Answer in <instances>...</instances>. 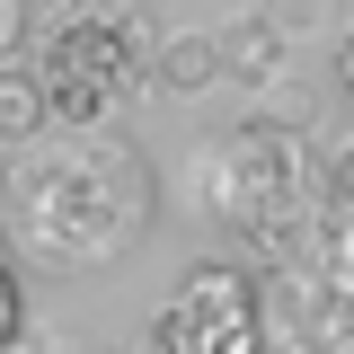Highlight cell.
I'll return each instance as SVG.
<instances>
[{"label": "cell", "instance_id": "6da1fadb", "mask_svg": "<svg viewBox=\"0 0 354 354\" xmlns=\"http://www.w3.org/2000/svg\"><path fill=\"white\" fill-rule=\"evenodd\" d=\"M0 213H9L18 257L53 266V274H97L151 239L160 177L142 160V142H124L115 124H62V142L9 151Z\"/></svg>", "mask_w": 354, "mask_h": 354}, {"label": "cell", "instance_id": "7a4b0ae2", "mask_svg": "<svg viewBox=\"0 0 354 354\" xmlns=\"http://www.w3.org/2000/svg\"><path fill=\"white\" fill-rule=\"evenodd\" d=\"M195 204H204L257 266H274L310 221H319L328 186H319V169L301 160V133L274 124V115L257 106L248 124L221 133L213 151H195Z\"/></svg>", "mask_w": 354, "mask_h": 354}, {"label": "cell", "instance_id": "3957f363", "mask_svg": "<svg viewBox=\"0 0 354 354\" xmlns=\"http://www.w3.org/2000/svg\"><path fill=\"white\" fill-rule=\"evenodd\" d=\"M160 27L133 0H62L36 36V71L53 88V124H115L142 88H160Z\"/></svg>", "mask_w": 354, "mask_h": 354}, {"label": "cell", "instance_id": "277c9868", "mask_svg": "<svg viewBox=\"0 0 354 354\" xmlns=\"http://www.w3.org/2000/svg\"><path fill=\"white\" fill-rule=\"evenodd\" d=\"M257 274H266V319L310 328L328 354L354 346V213L328 204V213L310 221L274 266H257Z\"/></svg>", "mask_w": 354, "mask_h": 354}, {"label": "cell", "instance_id": "5b68a950", "mask_svg": "<svg viewBox=\"0 0 354 354\" xmlns=\"http://www.w3.org/2000/svg\"><path fill=\"white\" fill-rule=\"evenodd\" d=\"M151 346L160 354H257L266 346V274L230 257H204L177 274V292L151 319Z\"/></svg>", "mask_w": 354, "mask_h": 354}, {"label": "cell", "instance_id": "8992f818", "mask_svg": "<svg viewBox=\"0 0 354 354\" xmlns=\"http://www.w3.org/2000/svg\"><path fill=\"white\" fill-rule=\"evenodd\" d=\"M44 124H53V88H44V71H36V62H0V142L27 151V142H44Z\"/></svg>", "mask_w": 354, "mask_h": 354}, {"label": "cell", "instance_id": "52a82bcc", "mask_svg": "<svg viewBox=\"0 0 354 354\" xmlns=\"http://www.w3.org/2000/svg\"><path fill=\"white\" fill-rule=\"evenodd\" d=\"M283 27L266 18V9H248V18H230L221 27V62H230V80H248V88H266V80H283Z\"/></svg>", "mask_w": 354, "mask_h": 354}, {"label": "cell", "instance_id": "ba28073f", "mask_svg": "<svg viewBox=\"0 0 354 354\" xmlns=\"http://www.w3.org/2000/svg\"><path fill=\"white\" fill-rule=\"evenodd\" d=\"M213 80H230L221 36H169L160 44V97H213Z\"/></svg>", "mask_w": 354, "mask_h": 354}, {"label": "cell", "instance_id": "9c48e42d", "mask_svg": "<svg viewBox=\"0 0 354 354\" xmlns=\"http://www.w3.org/2000/svg\"><path fill=\"white\" fill-rule=\"evenodd\" d=\"M257 106L274 115V124H292V133H310V124H319V88H310V80H292V71H283V80H266V88H257Z\"/></svg>", "mask_w": 354, "mask_h": 354}, {"label": "cell", "instance_id": "30bf717a", "mask_svg": "<svg viewBox=\"0 0 354 354\" xmlns=\"http://www.w3.org/2000/svg\"><path fill=\"white\" fill-rule=\"evenodd\" d=\"M257 9H266L292 44H301V36H346V27H337V0H257Z\"/></svg>", "mask_w": 354, "mask_h": 354}, {"label": "cell", "instance_id": "8fae6325", "mask_svg": "<svg viewBox=\"0 0 354 354\" xmlns=\"http://www.w3.org/2000/svg\"><path fill=\"white\" fill-rule=\"evenodd\" d=\"M36 36H44L36 0H0V62H36Z\"/></svg>", "mask_w": 354, "mask_h": 354}, {"label": "cell", "instance_id": "7c38bea8", "mask_svg": "<svg viewBox=\"0 0 354 354\" xmlns=\"http://www.w3.org/2000/svg\"><path fill=\"white\" fill-rule=\"evenodd\" d=\"M319 186H328V204H337V213H354V133H346V142H328Z\"/></svg>", "mask_w": 354, "mask_h": 354}, {"label": "cell", "instance_id": "4fadbf2b", "mask_svg": "<svg viewBox=\"0 0 354 354\" xmlns=\"http://www.w3.org/2000/svg\"><path fill=\"white\" fill-rule=\"evenodd\" d=\"M337 88H346V97H354V27H346V36H337Z\"/></svg>", "mask_w": 354, "mask_h": 354}, {"label": "cell", "instance_id": "5bb4252c", "mask_svg": "<svg viewBox=\"0 0 354 354\" xmlns=\"http://www.w3.org/2000/svg\"><path fill=\"white\" fill-rule=\"evenodd\" d=\"M106 354H160V346H151V337H124V346H106Z\"/></svg>", "mask_w": 354, "mask_h": 354}]
</instances>
